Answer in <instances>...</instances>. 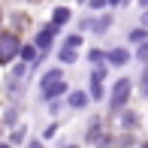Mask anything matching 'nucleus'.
I'll return each mask as SVG.
<instances>
[{"label": "nucleus", "mask_w": 148, "mask_h": 148, "mask_svg": "<svg viewBox=\"0 0 148 148\" xmlns=\"http://www.w3.org/2000/svg\"><path fill=\"white\" fill-rule=\"evenodd\" d=\"M112 3H115V6H118V3H127V0H112Z\"/></svg>", "instance_id": "15"}, {"label": "nucleus", "mask_w": 148, "mask_h": 148, "mask_svg": "<svg viewBox=\"0 0 148 148\" xmlns=\"http://www.w3.org/2000/svg\"><path fill=\"white\" fill-rule=\"evenodd\" d=\"M66 85L64 82H51V85H42V91H45V97H58L60 91H64Z\"/></svg>", "instance_id": "4"}, {"label": "nucleus", "mask_w": 148, "mask_h": 148, "mask_svg": "<svg viewBox=\"0 0 148 148\" xmlns=\"http://www.w3.org/2000/svg\"><path fill=\"white\" fill-rule=\"evenodd\" d=\"M127 58H130V55H127L124 49H115V51H109V60H112V64H127Z\"/></svg>", "instance_id": "5"}, {"label": "nucleus", "mask_w": 148, "mask_h": 148, "mask_svg": "<svg viewBox=\"0 0 148 148\" xmlns=\"http://www.w3.org/2000/svg\"><path fill=\"white\" fill-rule=\"evenodd\" d=\"M142 85L148 88V66H145V73H142Z\"/></svg>", "instance_id": "13"}, {"label": "nucleus", "mask_w": 148, "mask_h": 148, "mask_svg": "<svg viewBox=\"0 0 148 148\" xmlns=\"http://www.w3.org/2000/svg\"><path fill=\"white\" fill-rule=\"evenodd\" d=\"M27 148H42V145H39V142H33V145H27Z\"/></svg>", "instance_id": "14"}, {"label": "nucleus", "mask_w": 148, "mask_h": 148, "mask_svg": "<svg viewBox=\"0 0 148 148\" xmlns=\"http://www.w3.org/2000/svg\"><path fill=\"white\" fill-rule=\"evenodd\" d=\"M142 21H145V27H148V15H142Z\"/></svg>", "instance_id": "16"}, {"label": "nucleus", "mask_w": 148, "mask_h": 148, "mask_svg": "<svg viewBox=\"0 0 148 148\" xmlns=\"http://www.w3.org/2000/svg\"><path fill=\"white\" fill-rule=\"evenodd\" d=\"M85 100H88L85 94H73V97H70V103H73V106H85Z\"/></svg>", "instance_id": "8"}, {"label": "nucleus", "mask_w": 148, "mask_h": 148, "mask_svg": "<svg viewBox=\"0 0 148 148\" xmlns=\"http://www.w3.org/2000/svg\"><path fill=\"white\" fill-rule=\"evenodd\" d=\"M0 148H9V145H0Z\"/></svg>", "instance_id": "17"}, {"label": "nucleus", "mask_w": 148, "mask_h": 148, "mask_svg": "<svg viewBox=\"0 0 148 148\" xmlns=\"http://www.w3.org/2000/svg\"><path fill=\"white\" fill-rule=\"evenodd\" d=\"M130 39H133V42H142V39H145V30H133Z\"/></svg>", "instance_id": "9"}, {"label": "nucleus", "mask_w": 148, "mask_h": 148, "mask_svg": "<svg viewBox=\"0 0 148 148\" xmlns=\"http://www.w3.org/2000/svg\"><path fill=\"white\" fill-rule=\"evenodd\" d=\"M55 30H58V27H55V24H51V27H45L42 33H39V39H36V42H39V49H45V45L51 42V36H55Z\"/></svg>", "instance_id": "3"}, {"label": "nucleus", "mask_w": 148, "mask_h": 148, "mask_svg": "<svg viewBox=\"0 0 148 148\" xmlns=\"http://www.w3.org/2000/svg\"><path fill=\"white\" fill-rule=\"evenodd\" d=\"M15 51H21V45H18V39L12 36V33H3L0 36V64H6V60L15 58Z\"/></svg>", "instance_id": "1"}, {"label": "nucleus", "mask_w": 148, "mask_h": 148, "mask_svg": "<svg viewBox=\"0 0 148 148\" xmlns=\"http://www.w3.org/2000/svg\"><path fill=\"white\" fill-rule=\"evenodd\" d=\"M148 58V45H142V49H139V60H145Z\"/></svg>", "instance_id": "11"}, {"label": "nucleus", "mask_w": 148, "mask_h": 148, "mask_svg": "<svg viewBox=\"0 0 148 148\" xmlns=\"http://www.w3.org/2000/svg\"><path fill=\"white\" fill-rule=\"evenodd\" d=\"M21 58H24V60L33 58V49H30V45H24V49H21Z\"/></svg>", "instance_id": "10"}, {"label": "nucleus", "mask_w": 148, "mask_h": 148, "mask_svg": "<svg viewBox=\"0 0 148 148\" xmlns=\"http://www.w3.org/2000/svg\"><path fill=\"white\" fill-rule=\"evenodd\" d=\"M60 60H76V49H73V45H66V49L60 51Z\"/></svg>", "instance_id": "7"}, {"label": "nucleus", "mask_w": 148, "mask_h": 148, "mask_svg": "<svg viewBox=\"0 0 148 148\" xmlns=\"http://www.w3.org/2000/svg\"><path fill=\"white\" fill-rule=\"evenodd\" d=\"M127 94H130V82H118L115 85V94H112V106H121L127 100Z\"/></svg>", "instance_id": "2"}, {"label": "nucleus", "mask_w": 148, "mask_h": 148, "mask_svg": "<svg viewBox=\"0 0 148 148\" xmlns=\"http://www.w3.org/2000/svg\"><path fill=\"white\" fill-rule=\"evenodd\" d=\"M66 18H70V12H66V9H55V27H58V24H64Z\"/></svg>", "instance_id": "6"}, {"label": "nucleus", "mask_w": 148, "mask_h": 148, "mask_svg": "<svg viewBox=\"0 0 148 148\" xmlns=\"http://www.w3.org/2000/svg\"><path fill=\"white\" fill-rule=\"evenodd\" d=\"M103 3H106V0H91V6H94V9H100Z\"/></svg>", "instance_id": "12"}, {"label": "nucleus", "mask_w": 148, "mask_h": 148, "mask_svg": "<svg viewBox=\"0 0 148 148\" xmlns=\"http://www.w3.org/2000/svg\"><path fill=\"white\" fill-rule=\"evenodd\" d=\"M70 148H76V145H70Z\"/></svg>", "instance_id": "18"}]
</instances>
